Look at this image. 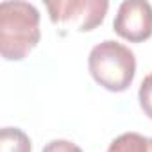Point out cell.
<instances>
[{
  "label": "cell",
  "instance_id": "1",
  "mask_svg": "<svg viewBox=\"0 0 152 152\" xmlns=\"http://www.w3.org/2000/svg\"><path fill=\"white\" fill-rule=\"evenodd\" d=\"M39 11L22 0L0 4V52L7 61H22L39 43Z\"/></svg>",
  "mask_w": 152,
  "mask_h": 152
},
{
  "label": "cell",
  "instance_id": "2",
  "mask_svg": "<svg viewBox=\"0 0 152 152\" xmlns=\"http://www.w3.org/2000/svg\"><path fill=\"white\" fill-rule=\"evenodd\" d=\"M91 77L109 91H125L136 73V57L132 50L118 41L106 39L95 45L88 57Z\"/></svg>",
  "mask_w": 152,
  "mask_h": 152
},
{
  "label": "cell",
  "instance_id": "3",
  "mask_svg": "<svg viewBox=\"0 0 152 152\" xmlns=\"http://www.w3.org/2000/svg\"><path fill=\"white\" fill-rule=\"evenodd\" d=\"M45 6L54 23L81 32L99 27L109 9V2L106 0H56Z\"/></svg>",
  "mask_w": 152,
  "mask_h": 152
},
{
  "label": "cell",
  "instance_id": "4",
  "mask_svg": "<svg viewBox=\"0 0 152 152\" xmlns=\"http://www.w3.org/2000/svg\"><path fill=\"white\" fill-rule=\"evenodd\" d=\"M115 32L132 43L152 36V6L145 0H125L120 4L113 22Z\"/></svg>",
  "mask_w": 152,
  "mask_h": 152
},
{
  "label": "cell",
  "instance_id": "5",
  "mask_svg": "<svg viewBox=\"0 0 152 152\" xmlns=\"http://www.w3.org/2000/svg\"><path fill=\"white\" fill-rule=\"evenodd\" d=\"M107 152H152V138L138 132H125L111 141Z\"/></svg>",
  "mask_w": 152,
  "mask_h": 152
},
{
  "label": "cell",
  "instance_id": "6",
  "mask_svg": "<svg viewBox=\"0 0 152 152\" xmlns=\"http://www.w3.org/2000/svg\"><path fill=\"white\" fill-rule=\"evenodd\" d=\"M29 136L18 127H4L0 131V152H31Z\"/></svg>",
  "mask_w": 152,
  "mask_h": 152
},
{
  "label": "cell",
  "instance_id": "7",
  "mask_svg": "<svg viewBox=\"0 0 152 152\" xmlns=\"http://www.w3.org/2000/svg\"><path fill=\"white\" fill-rule=\"evenodd\" d=\"M138 99H140V106L143 109V113L152 120V73H148L147 77L141 81L140 91H138Z\"/></svg>",
  "mask_w": 152,
  "mask_h": 152
},
{
  "label": "cell",
  "instance_id": "8",
  "mask_svg": "<svg viewBox=\"0 0 152 152\" xmlns=\"http://www.w3.org/2000/svg\"><path fill=\"white\" fill-rule=\"evenodd\" d=\"M43 152H83V150L68 140H52L43 147Z\"/></svg>",
  "mask_w": 152,
  "mask_h": 152
}]
</instances>
